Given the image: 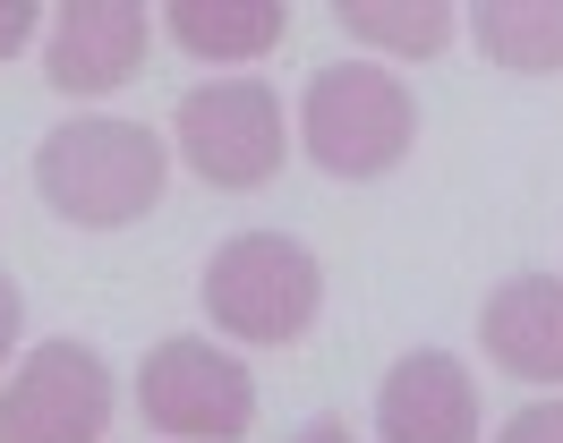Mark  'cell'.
<instances>
[{
  "label": "cell",
  "mask_w": 563,
  "mask_h": 443,
  "mask_svg": "<svg viewBox=\"0 0 563 443\" xmlns=\"http://www.w3.org/2000/svg\"><path fill=\"white\" fill-rule=\"evenodd\" d=\"M163 136L145 120H69V129L43 136L35 154V188L52 197L60 222H86V231H120V222H145L154 197H163Z\"/></svg>",
  "instance_id": "1"
},
{
  "label": "cell",
  "mask_w": 563,
  "mask_h": 443,
  "mask_svg": "<svg viewBox=\"0 0 563 443\" xmlns=\"http://www.w3.org/2000/svg\"><path fill=\"white\" fill-rule=\"evenodd\" d=\"M137 401H145V427H163L179 443H240L256 427V384L213 341H163V350H145Z\"/></svg>",
  "instance_id": "5"
},
{
  "label": "cell",
  "mask_w": 563,
  "mask_h": 443,
  "mask_svg": "<svg viewBox=\"0 0 563 443\" xmlns=\"http://www.w3.org/2000/svg\"><path fill=\"white\" fill-rule=\"evenodd\" d=\"M333 18H342L351 43H376L393 60H435V52L453 43V26H461L444 0H401V9H385V0H342Z\"/></svg>",
  "instance_id": "12"
},
{
  "label": "cell",
  "mask_w": 563,
  "mask_h": 443,
  "mask_svg": "<svg viewBox=\"0 0 563 443\" xmlns=\"http://www.w3.org/2000/svg\"><path fill=\"white\" fill-rule=\"evenodd\" d=\"M163 26L188 60H265L290 26V9L282 0H179V9H163Z\"/></svg>",
  "instance_id": "10"
},
{
  "label": "cell",
  "mask_w": 563,
  "mask_h": 443,
  "mask_svg": "<svg viewBox=\"0 0 563 443\" xmlns=\"http://www.w3.org/2000/svg\"><path fill=\"white\" fill-rule=\"evenodd\" d=\"M290 443H358V435H351V427H342V418H317V427H299V435H290Z\"/></svg>",
  "instance_id": "16"
},
{
  "label": "cell",
  "mask_w": 563,
  "mask_h": 443,
  "mask_svg": "<svg viewBox=\"0 0 563 443\" xmlns=\"http://www.w3.org/2000/svg\"><path fill=\"white\" fill-rule=\"evenodd\" d=\"M145 60V9L137 0H69L52 18V52H43V77L60 95H111L129 86Z\"/></svg>",
  "instance_id": "7"
},
{
  "label": "cell",
  "mask_w": 563,
  "mask_h": 443,
  "mask_svg": "<svg viewBox=\"0 0 563 443\" xmlns=\"http://www.w3.org/2000/svg\"><path fill=\"white\" fill-rule=\"evenodd\" d=\"M172 136H179V154H188V170L206 188H265L282 170V154H290L282 102L256 77H213L197 95H179Z\"/></svg>",
  "instance_id": "4"
},
{
  "label": "cell",
  "mask_w": 563,
  "mask_h": 443,
  "mask_svg": "<svg viewBox=\"0 0 563 443\" xmlns=\"http://www.w3.org/2000/svg\"><path fill=\"white\" fill-rule=\"evenodd\" d=\"M35 26H43L35 0H0V60H9V52H18V43H26Z\"/></svg>",
  "instance_id": "14"
},
{
  "label": "cell",
  "mask_w": 563,
  "mask_h": 443,
  "mask_svg": "<svg viewBox=\"0 0 563 443\" xmlns=\"http://www.w3.org/2000/svg\"><path fill=\"white\" fill-rule=\"evenodd\" d=\"M18 324H26V299H18V281L0 273V367H9V341H18Z\"/></svg>",
  "instance_id": "15"
},
{
  "label": "cell",
  "mask_w": 563,
  "mask_h": 443,
  "mask_svg": "<svg viewBox=\"0 0 563 443\" xmlns=\"http://www.w3.org/2000/svg\"><path fill=\"white\" fill-rule=\"evenodd\" d=\"M376 435L385 443H478V384L444 350H410L376 392Z\"/></svg>",
  "instance_id": "8"
},
{
  "label": "cell",
  "mask_w": 563,
  "mask_h": 443,
  "mask_svg": "<svg viewBox=\"0 0 563 443\" xmlns=\"http://www.w3.org/2000/svg\"><path fill=\"white\" fill-rule=\"evenodd\" d=\"M470 26H478V43H487V60L521 68V77L563 68V0H487Z\"/></svg>",
  "instance_id": "11"
},
{
  "label": "cell",
  "mask_w": 563,
  "mask_h": 443,
  "mask_svg": "<svg viewBox=\"0 0 563 443\" xmlns=\"http://www.w3.org/2000/svg\"><path fill=\"white\" fill-rule=\"evenodd\" d=\"M410 136H419V102L376 60L317 68L308 95H299V145H308L333 179H385V170L410 154Z\"/></svg>",
  "instance_id": "2"
},
{
  "label": "cell",
  "mask_w": 563,
  "mask_h": 443,
  "mask_svg": "<svg viewBox=\"0 0 563 443\" xmlns=\"http://www.w3.org/2000/svg\"><path fill=\"white\" fill-rule=\"evenodd\" d=\"M317 307H324V273H317V256H308L299 239L240 231V239L213 247V265H206V315L222 324V333L282 350V341H299L308 324H317Z\"/></svg>",
  "instance_id": "3"
},
{
  "label": "cell",
  "mask_w": 563,
  "mask_h": 443,
  "mask_svg": "<svg viewBox=\"0 0 563 443\" xmlns=\"http://www.w3.org/2000/svg\"><path fill=\"white\" fill-rule=\"evenodd\" d=\"M111 427V367L77 341H43L0 384V443H103Z\"/></svg>",
  "instance_id": "6"
},
{
  "label": "cell",
  "mask_w": 563,
  "mask_h": 443,
  "mask_svg": "<svg viewBox=\"0 0 563 443\" xmlns=\"http://www.w3.org/2000/svg\"><path fill=\"white\" fill-rule=\"evenodd\" d=\"M487 358L521 384H563V281L555 273H512L478 315Z\"/></svg>",
  "instance_id": "9"
},
{
  "label": "cell",
  "mask_w": 563,
  "mask_h": 443,
  "mask_svg": "<svg viewBox=\"0 0 563 443\" xmlns=\"http://www.w3.org/2000/svg\"><path fill=\"white\" fill-rule=\"evenodd\" d=\"M495 443H563V401H529Z\"/></svg>",
  "instance_id": "13"
}]
</instances>
